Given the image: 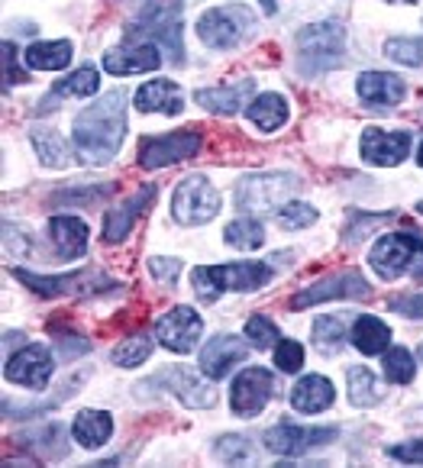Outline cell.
<instances>
[{
  "mask_svg": "<svg viewBox=\"0 0 423 468\" xmlns=\"http://www.w3.org/2000/svg\"><path fill=\"white\" fill-rule=\"evenodd\" d=\"M126 133V111H123V94L113 90V94L100 97L98 103L84 107L75 117V145L81 152L84 162H94V165H107L120 152Z\"/></svg>",
  "mask_w": 423,
  "mask_h": 468,
  "instance_id": "6da1fadb",
  "label": "cell"
},
{
  "mask_svg": "<svg viewBox=\"0 0 423 468\" xmlns=\"http://www.w3.org/2000/svg\"><path fill=\"white\" fill-rule=\"evenodd\" d=\"M271 278V265L265 262H233V265H201L191 271V284H195L201 301H217L227 288L233 291H256Z\"/></svg>",
  "mask_w": 423,
  "mask_h": 468,
  "instance_id": "7a4b0ae2",
  "label": "cell"
},
{
  "mask_svg": "<svg viewBox=\"0 0 423 468\" xmlns=\"http://www.w3.org/2000/svg\"><path fill=\"white\" fill-rule=\"evenodd\" d=\"M346 52V29L340 23H313L298 33V56L307 75L333 69Z\"/></svg>",
  "mask_w": 423,
  "mask_h": 468,
  "instance_id": "3957f363",
  "label": "cell"
},
{
  "mask_svg": "<svg viewBox=\"0 0 423 468\" xmlns=\"http://www.w3.org/2000/svg\"><path fill=\"white\" fill-rule=\"evenodd\" d=\"M220 207H223L220 191L204 175H191V178H185L174 187L172 217L181 227H201V223L214 220L220 214Z\"/></svg>",
  "mask_w": 423,
  "mask_h": 468,
  "instance_id": "277c9868",
  "label": "cell"
},
{
  "mask_svg": "<svg viewBox=\"0 0 423 468\" xmlns=\"http://www.w3.org/2000/svg\"><path fill=\"white\" fill-rule=\"evenodd\" d=\"M414 262H423V236L417 229H404V233H388L372 246L368 265L378 271V278L391 282L401 278Z\"/></svg>",
  "mask_w": 423,
  "mask_h": 468,
  "instance_id": "5b68a950",
  "label": "cell"
},
{
  "mask_svg": "<svg viewBox=\"0 0 423 468\" xmlns=\"http://www.w3.org/2000/svg\"><path fill=\"white\" fill-rule=\"evenodd\" d=\"M201 152V130L185 126V130L165 133V136H149L139 143V165L143 168H165L174 162H185Z\"/></svg>",
  "mask_w": 423,
  "mask_h": 468,
  "instance_id": "8992f818",
  "label": "cell"
},
{
  "mask_svg": "<svg viewBox=\"0 0 423 468\" xmlns=\"http://www.w3.org/2000/svg\"><path fill=\"white\" fill-rule=\"evenodd\" d=\"M256 27V16L246 7H214L197 20V36L207 42L210 48H233L243 42V36Z\"/></svg>",
  "mask_w": 423,
  "mask_h": 468,
  "instance_id": "52a82bcc",
  "label": "cell"
},
{
  "mask_svg": "<svg viewBox=\"0 0 423 468\" xmlns=\"http://www.w3.org/2000/svg\"><path fill=\"white\" fill-rule=\"evenodd\" d=\"M132 33L159 39L181 62V52H185V46H181V0H143L139 27H132Z\"/></svg>",
  "mask_w": 423,
  "mask_h": 468,
  "instance_id": "ba28073f",
  "label": "cell"
},
{
  "mask_svg": "<svg viewBox=\"0 0 423 468\" xmlns=\"http://www.w3.org/2000/svg\"><path fill=\"white\" fill-rule=\"evenodd\" d=\"M298 187L294 175H252L237 187V200L249 214H271V207H281Z\"/></svg>",
  "mask_w": 423,
  "mask_h": 468,
  "instance_id": "9c48e42d",
  "label": "cell"
},
{
  "mask_svg": "<svg viewBox=\"0 0 423 468\" xmlns=\"http://www.w3.org/2000/svg\"><path fill=\"white\" fill-rule=\"evenodd\" d=\"M275 394V378L265 368H246L233 388H229V404L237 410V417H259L265 410V404Z\"/></svg>",
  "mask_w": 423,
  "mask_h": 468,
  "instance_id": "30bf717a",
  "label": "cell"
},
{
  "mask_svg": "<svg viewBox=\"0 0 423 468\" xmlns=\"http://www.w3.org/2000/svg\"><path fill=\"white\" fill-rule=\"evenodd\" d=\"M52 368H56V362H52V356H49L46 346H23L20 352H14V356L7 358L4 375H7L14 385L42 391V388L49 385Z\"/></svg>",
  "mask_w": 423,
  "mask_h": 468,
  "instance_id": "8fae6325",
  "label": "cell"
},
{
  "mask_svg": "<svg viewBox=\"0 0 423 468\" xmlns=\"http://www.w3.org/2000/svg\"><path fill=\"white\" fill-rule=\"evenodd\" d=\"M372 294V284L359 275V271H343V275H333V278H323L317 284H307L301 294H294L291 307L294 310H307L320 301H346V297H368Z\"/></svg>",
  "mask_w": 423,
  "mask_h": 468,
  "instance_id": "7c38bea8",
  "label": "cell"
},
{
  "mask_svg": "<svg viewBox=\"0 0 423 468\" xmlns=\"http://www.w3.org/2000/svg\"><path fill=\"white\" fill-rule=\"evenodd\" d=\"M410 152V133L407 130H382V126H368L362 133V159L372 165H401Z\"/></svg>",
  "mask_w": 423,
  "mask_h": 468,
  "instance_id": "4fadbf2b",
  "label": "cell"
},
{
  "mask_svg": "<svg viewBox=\"0 0 423 468\" xmlns=\"http://www.w3.org/2000/svg\"><path fill=\"white\" fill-rule=\"evenodd\" d=\"M201 330H204V320L197 317L191 307H172L165 317L155 324L159 343L172 352H181V356L195 349V343L201 339Z\"/></svg>",
  "mask_w": 423,
  "mask_h": 468,
  "instance_id": "5bb4252c",
  "label": "cell"
},
{
  "mask_svg": "<svg viewBox=\"0 0 423 468\" xmlns=\"http://www.w3.org/2000/svg\"><path fill=\"white\" fill-rule=\"evenodd\" d=\"M336 436H340L336 427L320 430V427H294V423H281V427L265 433V446H269V452H275V455H304L307 449L323 446V442L336 440Z\"/></svg>",
  "mask_w": 423,
  "mask_h": 468,
  "instance_id": "9a60e30c",
  "label": "cell"
},
{
  "mask_svg": "<svg viewBox=\"0 0 423 468\" xmlns=\"http://www.w3.org/2000/svg\"><path fill=\"white\" fill-rule=\"evenodd\" d=\"M246 356H249V349H246L243 339L223 333V336H214L207 346H204V352H201V372L207 375V378L220 381V378H227V375L233 372V366L246 362Z\"/></svg>",
  "mask_w": 423,
  "mask_h": 468,
  "instance_id": "2e32d148",
  "label": "cell"
},
{
  "mask_svg": "<svg viewBox=\"0 0 423 468\" xmlns=\"http://www.w3.org/2000/svg\"><path fill=\"white\" fill-rule=\"evenodd\" d=\"M149 385H165L172 394H178L187 407H214L217 404V391L210 385H204L195 372H187V368H165L159 372L155 378H149Z\"/></svg>",
  "mask_w": 423,
  "mask_h": 468,
  "instance_id": "e0dca14e",
  "label": "cell"
},
{
  "mask_svg": "<svg viewBox=\"0 0 423 468\" xmlns=\"http://www.w3.org/2000/svg\"><path fill=\"white\" fill-rule=\"evenodd\" d=\"M153 200H155V187L146 185L143 191L132 194L126 204L113 207L111 214H107V223H104V242H111V246H113V242H123L126 236H130L132 223H136L139 217H143L149 207H153Z\"/></svg>",
  "mask_w": 423,
  "mask_h": 468,
  "instance_id": "ac0fdd59",
  "label": "cell"
},
{
  "mask_svg": "<svg viewBox=\"0 0 423 468\" xmlns=\"http://www.w3.org/2000/svg\"><path fill=\"white\" fill-rule=\"evenodd\" d=\"M159 65L162 56L153 42H132V46L113 48L104 56V69L111 75H143V71H155Z\"/></svg>",
  "mask_w": 423,
  "mask_h": 468,
  "instance_id": "d6986e66",
  "label": "cell"
},
{
  "mask_svg": "<svg viewBox=\"0 0 423 468\" xmlns=\"http://www.w3.org/2000/svg\"><path fill=\"white\" fill-rule=\"evenodd\" d=\"M136 107L143 113H181L185 111V97H181V88L174 81H165V78H155V81L143 84L136 90Z\"/></svg>",
  "mask_w": 423,
  "mask_h": 468,
  "instance_id": "ffe728a7",
  "label": "cell"
},
{
  "mask_svg": "<svg viewBox=\"0 0 423 468\" xmlns=\"http://www.w3.org/2000/svg\"><path fill=\"white\" fill-rule=\"evenodd\" d=\"M252 78H243V81H237V84H223V88H204V90H197L195 94V101L201 103V107H207V111H214V113H237V111H243V103L249 101V94H252Z\"/></svg>",
  "mask_w": 423,
  "mask_h": 468,
  "instance_id": "44dd1931",
  "label": "cell"
},
{
  "mask_svg": "<svg viewBox=\"0 0 423 468\" xmlns=\"http://www.w3.org/2000/svg\"><path fill=\"white\" fill-rule=\"evenodd\" d=\"M49 236L62 259H81L88 252V223L78 217H52Z\"/></svg>",
  "mask_w": 423,
  "mask_h": 468,
  "instance_id": "7402d4cb",
  "label": "cell"
},
{
  "mask_svg": "<svg viewBox=\"0 0 423 468\" xmlns=\"http://www.w3.org/2000/svg\"><path fill=\"white\" fill-rule=\"evenodd\" d=\"M359 97L368 103H378V107H391L404 97V81L388 71H365L359 78Z\"/></svg>",
  "mask_w": 423,
  "mask_h": 468,
  "instance_id": "603a6c76",
  "label": "cell"
},
{
  "mask_svg": "<svg viewBox=\"0 0 423 468\" xmlns=\"http://www.w3.org/2000/svg\"><path fill=\"white\" fill-rule=\"evenodd\" d=\"M291 404L301 413H320L323 407L333 404V385L323 378V375H307L294 385Z\"/></svg>",
  "mask_w": 423,
  "mask_h": 468,
  "instance_id": "cb8c5ba5",
  "label": "cell"
},
{
  "mask_svg": "<svg viewBox=\"0 0 423 468\" xmlns=\"http://www.w3.org/2000/svg\"><path fill=\"white\" fill-rule=\"evenodd\" d=\"M113 433V417L104 410H81L71 423V436H75L81 446L100 449Z\"/></svg>",
  "mask_w": 423,
  "mask_h": 468,
  "instance_id": "d4e9b609",
  "label": "cell"
},
{
  "mask_svg": "<svg viewBox=\"0 0 423 468\" xmlns=\"http://www.w3.org/2000/svg\"><path fill=\"white\" fill-rule=\"evenodd\" d=\"M23 62L33 71H62L71 62V42L56 39V42H33L23 52Z\"/></svg>",
  "mask_w": 423,
  "mask_h": 468,
  "instance_id": "484cf974",
  "label": "cell"
},
{
  "mask_svg": "<svg viewBox=\"0 0 423 468\" xmlns=\"http://www.w3.org/2000/svg\"><path fill=\"white\" fill-rule=\"evenodd\" d=\"M16 278H20L23 284H26L29 291H36L39 297H58V294H69V291H75V284L81 282H90V271H71V275H33V271H23L16 269L14 271Z\"/></svg>",
  "mask_w": 423,
  "mask_h": 468,
  "instance_id": "4316f807",
  "label": "cell"
},
{
  "mask_svg": "<svg viewBox=\"0 0 423 468\" xmlns=\"http://www.w3.org/2000/svg\"><path fill=\"white\" fill-rule=\"evenodd\" d=\"M246 117L256 126H262L265 133H275L288 123V103L281 94H262L246 107Z\"/></svg>",
  "mask_w": 423,
  "mask_h": 468,
  "instance_id": "83f0119b",
  "label": "cell"
},
{
  "mask_svg": "<svg viewBox=\"0 0 423 468\" xmlns=\"http://www.w3.org/2000/svg\"><path fill=\"white\" fill-rule=\"evenodd\" d=\"M353 343L359 352H365V356H375V352H382L385 346L391 343V330L382 324V320L375 317H359L353 326Z\"/></svg>",
  "mask_w": 423,
  "mask_h": 468,
  "instance_id": "f1b7e54d",
  "label": "cell"
},
{
  "mask_svg": "<svg viewBox=\"0 0 423 468\" xmlns=\"http://www.w3.org/2000/svg\"><path fill=\"white\" fill-rule=\"evenodd\" d=\"M33 145H36V152H39V159L49 168H69L71 152L56 130H33Z\"/></svg>",
  "mask_w": 423,
  "mask_h": 468,
  "instance_id": "f546056e",
  "label": "cell"
},
{
  "mask_svg": "<svg viewBox=\"0 0 423 468\" xmlns=\"http://www.w3.org/2000/svg\"><path fill=\"white\" fill-rule=\"evenodd\" d=\"M98 84H100V78H98V71L90 69H78L71 78H65V81H58L56 88H52V97L49 101H56V97H90L94 90H98ZM46 101V103H49Z\"/></svg>",
  "mask_w": 423,
  "mask_h": 468,
  "instance_id": "4dcf8cb0",
  "label": "cell"
},
{
  "mask_svg": "<svg viewBox=\"0 0 423 468\" xmlns=\"http://www.w3.org/2000/svg\"><path fill=\"white\" fill-rule=\"evenodd\" d=\"M223 236H227V242L233 249H259L265 242L262 223L252 220V217H239V220H233Z\"/></svg>",
  "mask_w": 423,
  "mask_h": 468,
  "instance_id": "1f68e13d",
  "label": "cell"
},
{
  "mask_svg": "<svg viewBox=\"0 0 423 468\" xmlns=\"http://www.w3.org/2000/svg\"><path fill=\"white\" fill-rule=\"evenodd\" d=\"M378 398H382V391H378L375 375L368 372V368H353V372H349V404L372 407Z\"/></svg>",
  "mask_w": 423,
  "mask_h": 468,
  "instance_id": "d6a6232c",
  "label": "cell"
},
{
  "mask_svg": "<svg viewBox=\"0 0 423 468\" xmlns=\"http://www.w3.org/2000/svg\"><path fill=\"white\" fill-rule=\"evenodd\" d=\"M149 352H153L149 336H146V333H136V336L123 339V343L113 349V362H117V366H123V368H136V366H143V362H146Z\"/></svg>",
  "mask_w": 423,
  "mask_h": 468,
  "instance_id": "836d02e7",
  "label": "cell"
},
{
  "mask_svg": "<svg viewBox=\"0 0 423 468\" xmlns=\"http://www.w3.org/2000/svg\"><path fill=\"white\" fill-rule=\"evenodd\" d=\"M313 343H317L320 352H336L346 343V326L336 317H320L317 324H313Z\"/></svg>",
  "mask_w": 423,
  "mask_h": 468,
  "instance_id": "e575fe53",
  "label": "cell"
},
{
  "mask_svg": "<svg viewBox=\"0 0 423 468\" xmlns=\"http://www.w3.org/2000/svg\"><path fill=\"white\" fill-rule=\"evenodd\" d=\"M414 356H410L407 349H391L388 356H385V375H388L391 385H410L414 381Z\"/></svg>",
  "mask_w": 423,
  "mask_h": 468,
  "instance_id": "d590c367",
  "label": "cell"
},
{
  "mask_svg": "<svg viewBox=\"0 0 423 468\" xmlns=\"http://www.w3.org/2000/svg\"><path fill=\"white\" fill-rule=\"evenodd\" d=\"M385 56L401 65H423V39H388L385 42Z\"/></svg>",
  "mask_w": 423,
  "mask_h": 468,
  "instance_id": "8d00e7d4",
  "label": "cell"
},
{
  "mask_svg": "<svg viewBox=\"0 0 423 468\" xmlns=\"http://www.w3.org/2000/svg\"><path fill=\"white\" fill-rule=\"evenodd\" d=\"M278 223L285 229H304V227H311V223H317V210H313L311 204L291 200V204L278 207Z\"/></svg>",
  "mask_w": 423,
  "mask_h": 468,
  "instance_id": "74e56055",
  "label": "cell"
},
{
  "mask_svg": "<svg viewBox=\"0 0 423 468\" xmlns=\"http://www.w3.org/2000/svg\"><path fill=\"white\" fill-rule=\"evenodd\" d=\"M275 362L281 372H298L301 366H304V349H301V343H294V339H281L275 349Z\"/></svg>",
  "mask_w": 423,
  "mask_h": 468,
  "instance_id": "f35d334b",
  "label": "cell"
},
{
  "mask_svg": "<svg viewBox=\"0 0 423 468\" xmlns=\"http://www.w3.org/2000/svg\"><path fill=\"white\" fill-rule=\"evenodd\" d=\"M246 336H249L259 349H269V346L278 339V330L262 317V314H256V317H249V324H246Z\"/></svg>",
  "mask_w": 423,
  "mask_h": 468,
  "instance_id": "ab89813d",
  "label": "cell"
},
{
  "mask_svg": "<svg viewBox=\"0 0 423 468\" xmlns=\"http://www.w3.org/2000/svg\"><path fill=\"white\" fill-rule=\"evenodd\" d=\"M217 455H220L223 462H243V459H249V442H246L243 436H223V440L217 442Z\"/></svg>",
  "mask_w": 423,
  "mask_h": 468,
  "instance_id": "60d3db41",
  "label": "cell"
},
{
  "mask_svg": "<svg viewBox=\"0 0 423 468\" xmlns=\"http://www.w3.org/2000/svg\"><path fill=\"white\" fill-rule=\"evenodd\" d=\"M391 455L407 465H423V440H414V442H401V446H391Z\"/></svg>",
  "mask_w": 423,
  "mask_h": 468,
  "instance_id": "b9f144b4",
  "label": "cell"
},
{
  "mask_svg": "<svg viewBox=\"0 0 423 468\" xmlns=\"http://www.w3.org/2000/svg\"><path fill=\"white\" fill-rule=\"evenodd\" d=\"M391 307L404 317H423V294H410V297H397L391 301Z\"/></svg>",
  "mask_w": 423,
  "mask_h": 468,
  "instance_id": "7bdbcfd3",
  "label": "cell"
},
{
  "mask_svg": "<svg viewBox=\"0 0 423 468\" xmlns=\"http://www.w3.org/2000/svg\"><path fill=\"white\" fill-rule=\"evenodd\" d=\"M149 269L155 271V278L159 282H165V284H172L174 282V275H178V269H181V262L178 259H172V262H162V259H149Z\"/></svg>",
  "mask_w": 423,
  "mask_h": 468,
  "instance_id": "ee69618b",
  "label": "cell"
},
{
  "mask_svg": "<svg viewBox=\"0 0 423 468\" xmlns=\"http://www.w3.org/2000/svg\"><path fill=\"white\" fill-rule=\"evenodd\" d=\"M14 52H16V48L10 46V42H4V71H7V81H26V78H23V71H16Z\"/></svg>",
  "mask_w": 423,
  "mask_h": 468,
  "instance_id": "f6af8a7d",
  "label": "cell"
},
{
  "mask_svg": "<svg viewBox=\"0 0 423 468\" xmlns=\"http://www.w3.org/2000/svg\"><path fill=\"white\" fill-rule=\"evenodd\" d=\"M259 4L265 7V14H275V0H259Z\"/></svg>",
  "mask_w": 423,
  "mask_h": 468,
  "instance_id": "bcb514c9",
  "label": "cell"
},
{
  "mask_svg": "<svg viewBox=\"0 0 423 468\" xmlns=\"http://www.w3.org/2000/svg\"><path fill=\"white\" fill-rule=\"evenodd\" d=\"M417 162H420V168H423V145H420V155H417Z\"/></svg>",
  "mask_w": 423,
  "mask_h": 468,
  "instance_id": "7dc6e473",
  "label": "cell"
},
{
  "mask_svg": "<svg viewBox=\"0 0 423 468\" xmlns=\"http://www.w3.org/2000/svg\"><path fill=\"white\" fill-rule=\"evenodd\" d=\"M420 214H423V204H420Z\"/></svg>",
  "mask_w": 423,
  "mask_h": 468,
  "instance_id": "c3c4849f",
  "label": "cell"
},
{
  "mask_svg": "<svg viewBox=\"0 0 423 468\" xmlns=\"http://www.w3.org/2000/svg\"><path fill=\"white\" fill-rule=\"evenodd\" d=\"M407 4H414V0H407Z\"/></svg>",
  "mask_w": 423,
  "mask_h": 468,
  "instance_id": "681fc988",
  "label": "cell"
},
{
  "mask_svg": "<svg viewBox=\"0 0 423 468\" xmlns=\"http://www.w3.org/2000/svg\"><path fill=\"white\" fill-rule=\"evenodd\" d=\"M420 356H423V349H420Z\"/></svg>",
  "mask_w": 423,
  "mask_h": 468,
  "instance_id": "f907efd6",
  "label": "cell"
}]
</instances>
